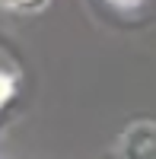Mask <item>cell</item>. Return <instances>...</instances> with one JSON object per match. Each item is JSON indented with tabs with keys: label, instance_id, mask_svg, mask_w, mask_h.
I'll use <instances>...</instances> for the list:
<instances>
[{
	"label": "cell",
	"instance_id": "obj_1",
	"mask_svg": "<svg viewBox=\"0 0 156 159\" xmlns=\"http://www.w3.org/2000/svg\"><path fill=\"white\" fill-rule=\"evenodd\" d=\"M7 3H13V7H38V3H45V0H7Z\"/></svg>",
	"mask_w": 156,
	"mask_h": 159
}]
</instances>
